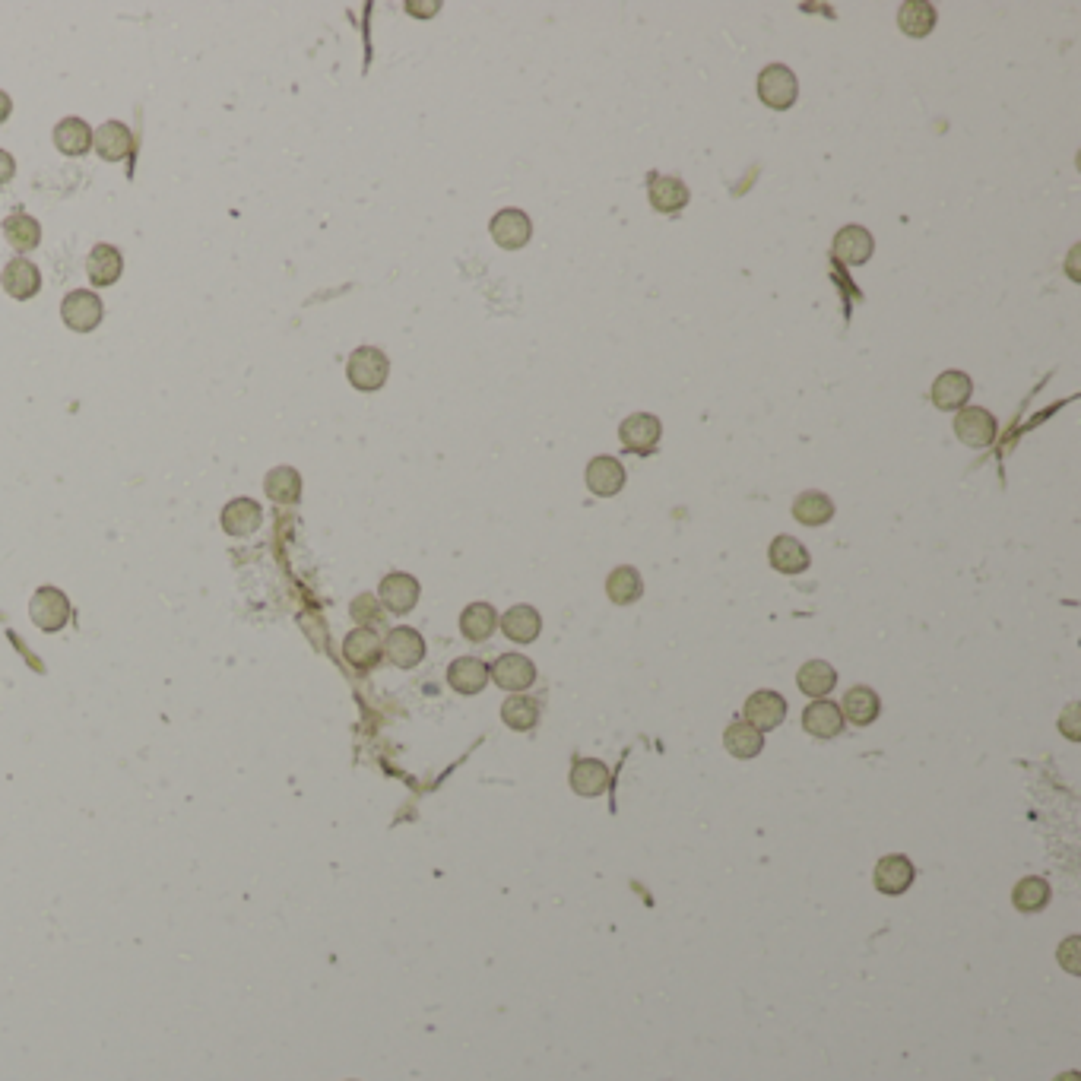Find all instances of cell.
<instances>
[{
	"instance_id": "6da1fadb",
	"label": "cell",
	"mask_w": 1081,
	"mask_h": 1081,
	"mask_svg": "<svg viewBox=\"0 0 1081 1081\" xmlns=\"http://www.w3.org/2000/svg\"><path fill=\"white\" fill-rule=\"evenodd\" d=\"M346 375H349V384L356 390H365V394H371V390H381L387 384V375H390V362L381 349L375 346H359L356 352L349 356L346 362Z\"/></svg>"
},
{
	"instance_id": "7a4b0ae2",
	"label": "cell",
	"mask_w": 1081,
	"mask_h": 1081,
	"mask_svg": "<svg viewBox=\"0 0 1081 1081\" xmlns=\"http://www.w3.org/2000/svg\"><path fill=\"white\" fill-rule=\"evenodd\" d=\"M758 99L774 108V111H787L796 105L799 99V83L796 73L784 64H768L758 73Z\"/></svg>"
},
{
	"instance_id": "3957f363",
	"label": "cell",
	"mask_w": 1081,
	"mask_h": 1081,
	"mask_svg": "<svg viewBox=\"0 0 1081 1081\" xmlns=\"http://www.w3.org/2000/svg\"><path fill=\"white\" fill-rule=\"evenodd\" d=\"M996 416L990 413V409L983 406H964L958 409L955 416V438L967 447H974V451H980V447H990L993 438H996Z\"/></svg>"
},
{
	"instance_id": "277c9868",
	"label": "cell",
	"mask_w": 1081,
	"mask_h": 1081,
	"mask_svg": "<svg viewBox=\"0 0 1081 1081\" xmlns=\"http://www.w3.org/2000/svg\"><path fill=\"white\" fill-rule=\"evenodd\" d=\"M102 314H105L102 298H99L96 292H89V289H77V292H70V295L64 298V305H61V318H64V324H67L70 330H77V333H89V330H96V327H99V321H102Z\"/></svg>"
},
{
	"instance_id": "5b68a950",
	"label": "cell",
	"mask_w": 1081,
	"mask_h": 1081,
	"mask_svg": "<svg viewBox=\"0 0 1081 1081\" xmlns=\"http://www.w3.org/2000/svg\"><path fill=\"white\" fill-rule=\"evenodd\" d=\"M660 435H663V425H660L657 416H650V413L628 416V419L622 422V428H619V438H622V444H625V451L638 454V457L654 454L657 444H660Z\"/></svg>"
},
{
	"instance_id": "8992f818",
	"label": "cell",
	"mask_w": 1081,
	"mask_h": 1081,
	"mask_svg": "<svg viewBox=\"0 0 1081 1081\" xmlns=\"http://www.w3.org/2000/svg\"><path fill=\"white\" fill-rule=\"evenodd\" d=\"M974 394V381L967 371H942V375L933 381V390H929V400H933L936 409L942 413H955V409H964L967 400Z\"/></svg>"
},
{
	"instance_id": "52a82bcc",
	"label": "cell",
	"mask_w": 1081,
	"mask_h": 1081,
	"mask_svg": "<svg viewBox=\"0 0 1081 1081\" xmlns=\"http://www.w3.org/2000/svg\"><path fill=\"white\" fill-rule=\"evenodd\" d=\"M489 232H492V238H495V245L498 248H505V251H517V248H524L527 245V241H530V235H533V222H530V216L524 213V210H498L495 216H492V222H489Z\"/></svg>"
},
{
	"instance_id": "ba28073f",
	"label": "cell",
	"mask_w": 1081,
	"mask_h": 1081,
	"mask_svg": "<svg viewBox=\"0 0 1081 1081\" xmlns=\"http://www.w3.org/2000/svg\"><path fill=\"white\" fill-rule=\"evenodd\" d=\"M29 615L42 631H61L67 625V619H70V603H67V596L61 590L42 587V590H35V596H32Z\"/></svg>"
},
{
	"instance_id": "9c48e42d",
	"label": "cell",
	"mask_w": 1081,
	"mask_h": 1081,
	"mask_svg": "<svg viewBox=\"0 0 1081 1081\" xmlns=\"http://www.w3.org/2000/svg\"><path fill=\"white\" fill-rule=\"evenodd\" d=\"M834 260L844 267H863L875 251V238L863 226H844L834 235Z\"/></svg>"
},
{
	"instance_id": "30bf717a",
	"label": "cell",
	"mask_w": 1081,
	"mask_h": 1081,
	"mask_svg": "<svg viewBox=\"0 0 1081 1081\" xmlns=\"http://www.w3.org/2000/svg\"><path fill=\"white\" fill-rule=\"evenodd\" d=\"M647 197H650V207H654L657 213H666V216L685 210L688 200H692V194H688V188H685V181L676 178V175H650Z\"/></svg>"
},
{
	"instance_id": "8fae6325",
	"label": "cell",
	"mask_w": 1081,
	"mask_h": 1081,
	"mask_svg": "<svg viewBox=\"0 0 1081 1081\" xmlns=\"http://www.w3.org/2000/svg\"><path fill=\"white\" fill-rule=\"evenodd\" d=\"M378 596H381L378 603H384V609H390L394 615H406V612H413L416 603H419V581L413 574L394 571V574H387L381 581Z\"/></svg>"
},
{
	"instance_id": "7c38bea8",
	"label": "cell",
	"mask_w": 1081,
	"mask_h": 1081,
	"mask_svg": "<svg viewBox=\"0 0 1081 1081\" xmlns=\"http://www.w3.org/2000/svg\"><path fill=\"white\" fill-rule=\"evenodd\" d=\"M787 717V701L784 695L777 692H755L749 701H745V723H752L758 733H768V730H777L780 723H784Z\"/></svg>"
},
{
	"instance_id": "4fadbf2b",
	"label": "cell",
	"mask_w": 1081,
	"mask_h": 1081,
	"mask_svg": "<svg viewBox=\"0 0 1081 1081\" xmlns=\"http://www.w3.org/2000/svg\"><path fill=\"white\" fill-rule=\"evenodd\" d=\"M489 679H495L505 692H524L536 682V666L524 654H501L489 669Z\"/></svg>"
},
{
	"instance_id": "5bb4252c",
	"label": "cell",
	"mask_w": 1081,
	"mask_h": 1081,
	"mask_svg": "<svg viewBox=\"0 0 1081 1081\" xmlns=\"http://www.w3.org/2000/svg\"><path fill=\"white\" fill-rule=\"evenodd\" d=\"M381 647H384L387 660L394 666H400V669H413L425 657V641H422V635L416 628H394L384 638Z\"/></svg>"
},
{
	"instance_id": "9a60e30c",
	"label": "cell",
	"mask_w": 1081,
	"mask_h": 1081,
	"mask_svg": "<svg viewBox=\"0 0 1081 1081\" xmlns=\"http://www.w3.org/2000/svg\"><path fill=\"white\" fill-rule=\"evenodd\" d=\"M913 875H917V872H913V863L907 860V856L891 853V856H882L879 866H875L872 882L882 894H891V898H894V894H904L913 885Z\"/></svg>"
},
{
	"instance_id": "2e32d148",
	"label": "cell",
	"mask_w": 1081,
	"mask_h": 1081,
	"mask_svg": "<svg viewBox=\"0 0 1081 1081\" xmlns=\"http://www.w3.org/2000/svg\"><path fill=\"white\" fill-rule=\"evenodd\" d=\"M587 489L600 498H612L625 489V467L615 457H593L587 467Z\"/></svg>"
},
{
	"instance_id": "e0dca14e",
	"label": "cell",
	"mask_w": 1081,
	"mask_h": 1081,
	"mask_svg": "<svg viewBox=\"0 0 1081 1081\" xmlns=\"http://www.w3.org/2000/svg\"><path fill=\"white\" fill-rule=\"evenodd\" d=\"M0 283H4L7 295H13L16 302H26V298H32L35 292H39L42 273H39V267L32 264V260L13 257L10 264L4 267V276H0Z\"/></svg>"
},
{
	"instance_id": "ac0fdd59",
	"label": "cell",
	"mask_w": 1081,
	"mask_h": 1081,
	"mask_svg": "<svg viewBox=\"0 0 1081 1081\" xmlns=\"http://www.w3.org/2000/svg\"><path fill=\"white\" fill-rule=\"evenodd\" d=\"M92 146L105 162H121L130 156L134 149V137H130V127L121 121H105L96 134H92Z\"/></svg>"
},
{
	"instance_id": "d6986e66",
	"label": "cell",
	"mask_w": 1081,
	"mask_h": 1081,
	"mask_svg": "<svg viewBox=\"0 0 1081 1081\" xmlns=\"http://www.w3.org/2000/svg\"><path fill=\"white\" fill-rule=\"evenodd\" d=\"M489 682V666L479 657H460L447 666V685L460 695H479Z\"/></svg>"
},
{
	"instance_id": "ffe728a7",
	"label": "cell",
	"mask_w": 1081,
	"mask_h": 1081,
	"mask_svg": "<svg viewBox=\"0 0 1081 1081\" xmlns=\"http://www.w3.org/2000/svg\"><path fill=\"white\" fill-rule=\"evenodd\" d=\"M121 270H124V257L115 245H96L86 257V276H89V283L99 289L118 283Z\"/></svg>"
},
{
	"instance_id": "44dd1931",
	"label": "cell",
	"mask_w": 1081,
	"mask_h": 1081,
	"mask_svg": "<svg viewBox=\"0 0 1081 1081\" xmlns=\"http://www.w3.org/2000/svg\"><path fill=\"white\" fill-rule=\"evenodd\" d=\"M803 730L815 739H834L844 730V714L834 701H812L803 711Z\"/></svg>"
},
{
	"instance_id": "7402d4cb",
	"label": "cell",
	"mask_w": 1081,
	"mask_h": 1081,
	"mask_svg": "<svg viewBox=\"0 0 1081 1081\" xmlns=\"http://www.w3.org/2000/svg\"><path fill=\"white\" fill-rule=\"evenodd\" d=\"M609 780H612L609 768L596 758H581V761H574V768H571V790L577 796H587V799L603 796L609 790Z\"/></svg>"
},
{
	"instance_id": "603a6c76",
	"label": "cell",
	"mask_w": 1081,
	"mask_h": 1081,
	"mask_svg": "<svg viewBox=\"0 0 1081 1081\" xmlns=\"http://www.w3.org/2000/svg\"><path fill=\"white\" fill-rule=\"evenodd\" d=\"M501 631L505 638L514 644H533L543 631V619L533 606H511L505 615H501Z\"/></svg>"
},
{
	"instance_id": "cb8c5ba5",
	"label": "cell",
	"mask_w": 1081,
	"mask_h": 1081,
	"mask_svg": "<svg viewBox=\"0 0 1081 1081\" xmlns=\"http://www.w3.org/2000/svg\"><path fill=\"white\" fill-rule=\"evenodd\" d=\"M343 654L356 669H371V666H378L384 647H381V638L371 628H356V631H349V635H346Z\"/></svg>"
},
{
	"instance_id": "d4e9b609",
	"label": "cell",
	"mask_w": 1081,
	"mask_h": 1081,
	"mask_svg": "<svg viewBox=\"0 0 1081 1081\" xmlns=\"http://www.w3.org/2000/svg\"><path fill=\"white\" fill-rule=\"evenodd\" d=\"M260 520H264V511L254 498H235L222 508V530L229 536H251L260 527Z\"/></svg>"
},
{
	"instance_id": "484cf974",
	"label": "cell",
	"mask_w": 1081,
	"mask_h": 1081,
	"mask_svg": "<svg viewBox=\"0 0 1081 1081\" xmlns=\"http://www.w3.org/2000/svg\"><path fill=\"white\" fill-rule=\"evenodd\" d=\"M768 558H771V568H777L780 574H803L812 562L809 549L793 536H777L768 549Z\"/></svg>"
},
{
	"instance_id": "4316f807",
	"label": "cell",
	"mask_w": 1081,
	"mask_h": 1081,
	"mask_svg": "<svg viewBox=\"0 0 1081 1081\" xmlns=\"http://www.w3.org/2000/svg\"><path fill=\"white\" fill-rule=\"evenodd\" d=\"M879 711H882V701L869 685H853L841 701V714L853 726H869L875 717H879Z\"/></svg>"
},
{
	"instance_id": "83f0119b",
	"label": "cell",
	"mask_w": 1081,
	"mask_h": 1081,
	"mask_svg": "<svg viewBox=\"0 0 1081 1081\" xmlns=\"http://www.w3.org/2000/svg\"><path fill=\"white\" fill-rule=\"evenodd\" d=\"M495 628H498V612H495L489 603H473V606L463 609V615H460L463 638L473 641V644L489 641V638L495 635Z\"/></svg>"
},
{
	"instance_id": "f1b7e54d",
	"label": "cell",
	"mask_w": 1081,
	"mask_h": 1081,
	"mask_svg": "<svg viewBox=\"0 0 1081 1081\" xmlns=\"http://www.w3.org/2000/svg\"><path fill=\"white\" fill-rule=\"evenodd\" d=\"M54 146L64 156H83L92 149V130L83 118H64L54 127Z\"/></svg>"
},
{
	"instance_id": "f546056e",
	"label": "cell",
	"mask_w": 1081,
	"mask_h": 1081,
	"mask_svg": "<svg viewBox=\"0 0 1081 1081\" xmlns=\"http://www.w3.org/2000/svg\"><path fill=\"white\" fill-rule=\"evenodd\" d=\"M606 593H609V600H612L615 606L638 603L641 593H644V581H641L638 568H631V565H619V568H615V571L609 574V581H606Z\"/></svg>"
},
{
	"instance_id": "4dcf8cb0",
	"label": "cell",
	"mask_w": 1081,
	"mask_h": 1081,
	"mask_svg": "<svg viewBox=\"0 0 1081 1081\" xmlns=\"http://www.w3.org/2000/svg\"><path fill=\"white\" fill-rule=\"evenodd\" d=\"M796 685H799V692L809 695V698H825L837 685V673H834V666L825 663V660H809L796 673Z\"/></svg>"
},
{
	"instance_id": "1f68e13d",
	"label": "cell",
	"mask_w": 1081,
	"mask_h": 1081,
	"mask_svg": "<svg viewBox=\"0 0 1081 1081\" xmlns=\"http://www.w3.org/2000/svg\"><path fill=\"white\" fill-rule=\"evenodd\" d=\"M898 26L910 39H923V35L936 29V7L923 4V0H910V4L898 10Z\"/></svg>"
},
{
	"instance_id": "d6a6232c",
	"label": "cell",
	"mask_w": 1081,
	"mask_h": 1081,
	"mask_svg": "<svg viewBox=\"0 0 1081 1081\" xmlns=\"http://www.w3.org/2000/svg\"><path fill=\"white\" fill-rule=\"evenodd\" d=\"M4 238L16 251H32V248H39V241H42V226L29 213L16 210L4 219Z\"/></svg>"
},
{
	"instance_id": "836d02e7",
	"label": "cell",
	"mask_w": 1081,
	"mask_h": 1081,
	"mask_svg": "<svg viewBox=\"0 0 1081 1081\" xmlns=\"http://www.w3.org/2000/svg\"><path fill=\"white\" fill-rule=\"evenodd\" d=\"M723 745H726V752L736 755V758H755L764 749V739H761V733L755 730L752 723L736 720V723L726 726Z\"/></svg>"
},
{
	"instance_id": "e575fe53",
	"label": "cell",
	"mask_w": 1081,
	"mask_h": 1081,
	"mask_svg": "<svg viewBox=\"0 0 1081 1081\" xmlns=\"http://www.w3.org/2000/svg\"><path fill=\"white\" fill-rule=\"evenodd\" d=\"M793 517L806 527H822L834 517V501L822 492H803L793 501Z\"/></svg>"
},
{
	"instance_id": "d590c367",
	"label": "cell",
	"mask_w": 1081,
	"mask_h": 1081,
	"mask_svg": "<svg viewBox=\"0 0 1081 1081\" xmlns=\"http://www.w3.org/2000/svg\"><path fill=\"white\" fill-rule=\"evenodd\" d=\"M501 720H505L511 730L527 733L539 723V701L530 695H511L505 704H501Z\"/></svg>"
},
{
	"instance_id": "8d00e7d4",
	"label": "cell",
	"mask_w": 1081,
	"mask_h": 1081,
	"mask_svg": "<svg viewBox=\"0 0 1081 1081\" xmlns=\"http://www.w3.org/2000/svg\"><path fill=\"white\" fill-rule=\"evenodd\" d=\"M264 489L273 501H279V505H292V501L302 498V476H298V470H292V467H276L267 473Z\"/></svg>"
},
{
	"instance_id": "74e56055",
	"label": "cell",
	"mask_w": 1081,
	"mask_h": 1081,
	"mask_svg": "<svg viewBox=\"0 0 1081 1081\" xmlns=\"http://www.w3.org/2000/svg\"><path fill=\"white\" fill-rule=\"evenodd\" d=\"M1012 901L1021 913H1037L1050 904V885L1037 879V875H1028V879H1021L1012 891Z\"/></svg>"
},
{
	"instance_id": "f35d334b",
	"label": "cell",
	"mask_w": 1081,
	"mask_h": 1081,
	"mask_svg": "<svg viewBox=\"0 0 1081 1081\" xmlns=\"http://www.w3.org/2000/svg\"><path fill=\"white\" fill-rule=\"evenodd\" d=\"M349 612H352V619H356L362 628H368V625H375V622H381V603L375 600V596H371V593H362V596H356V600H352V606H349Z\"/></svg>"
},
{
	"instance_id": "ab89813d",
	"label": "cell",
	"mask_w": 1081,
	"mask_h": 1081,
	"mask_svg": "<svg viewBox=\"0 0 1081 1081\" xmlns=\"http://www.w3.org/2000/svg\"><path fill=\"white\" fill-rule=\"evenodd\" d=\"M1075 948H1078V939L1072 936L1066 945H1062V952H1059V961L1062 964H1066V971L1069 974H1078V961H1075Z\"/></svg>"
},
{
	"instance_id": "60d3db41",
	"label": "cell",
	"mask_w": 1081,
	"mask_h": 1081,
	"mask_svg": "<svg viewBox=\"0 0 1081 1081\" xmlns=\"http://www.w3.org/2000/svg\"><path fill=\"white\" fill-rule=\"evenodd\" d=\"M13 175H16V162H13L10 153H4V149H0V184H7Z\"/></svg>"
},
{
	"instance_id": "b9f144b4",
	"label": "cell",
	"mask_w": 1081,
	"mask_h": 1081,
	"mask_svg": "<svg viewBox=\"0 0 1081 1081\" xmlns=\"http://www.w3.org/2000/svg\"><path fill=\"white\" fill-rule=\"evenodd\" d=\"M10 111H13V102H10V96H7V92L0 89V124H4V121L10 118Z\"/></svg>"
},
{
	"instance_id": "7bdbcfd3",
	"label": "cell",
	"mask_w": 1081,
	"mask_h": 1081,
	"mask_svg": "<svg viewBox=\"0 0 1081 1081\" xmlns=\"http://www.w3.org/2000/svg\"><path fill=\"white\" fill-rule=\"evenodd\" d=\"M409 10H422V13H435V10H438V4H425V7H419V4H409Z\"/></svg>"
},
{
	"instance_id": "ee69618b",
	"label": "cell",
	"mask_w": 1081,
	"mask_h": 1081,
	"mask_svg": "<svg viewBox=\"0 0 1081 1081\" xmlns=\"http://www.w3.org/2000/svg\"><path fill=\"white\" fill-rule=\"evenodd\" d=\"M1056 1081H1081V1078H1078V1072H1062Z\"/></svg>"
}]
</instances>
